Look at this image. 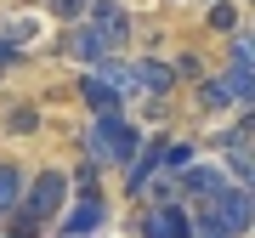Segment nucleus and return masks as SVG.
I'll list each match as a JSON object with an SVG mask.
<instances>
[{
	"label": "nucleus",
	"instance_id": "obj_5",
	"mask_svg": "<svg viewBox=\"0 0 255 238\" xmlns=\"http://www.w3.org/2000/svg\"><path fill=\"white\" fill-rule=\"evenodd\" d=\"M221 187H233L227 176H221V165H199V159H193L182 176H176V199H182V204H187V199H193V204H204V199H216Z\"/></svg>",
	"mask_w": 255,
	"mask_h": 238
},
{
	"label": "nucleus",
	"instance_id": "obj_22",
	"mask_svg": "<svg viewBox=\"0 0 255 238\" xmlns=\"http://www.w3.org/2000/svg\"><path fill=\"white\" fill-rule=\"evenodd\" d=\"M28 6H40V0H28Z\"/></svg>",
	"mask_w": 255,
	"mask_h": 238
},
{
	"label": "nucleus",
	"instance_id": "obj_18",
	"mask_svg": "<svg viewBox=\"0 0 255 238\" xmlns=\"http://www.w3.org/2000/svg\"><path fill=\"white\" fill-rule=\"evenodd\" d=\"M34 130H40V108H34V102L6 108V136H34Z\"/></svg>",
	"mask_w": 255,
	"mask_h": 238
},
{
	"label": "nucleus",
	"instance_id": "obj_21",
	"mask_svg": "<svg viewBox=\"0 0 255 238\" xmlns=\"http://www.w3.org/2000/svg\"><path fill=\"white\" fill-rule=\"evenodd\" d=\"M176 68H182L187 80H204V63H199V57H182V63H176Z\"/></svg>",
	"mask_w": 255,
	"mask_h": 238
},
{
	"label": "nucleus",
	"instance_id": "obj_2",
	"mask_svg": "<svg viewBox=\"0 0 255 238\" xmlns=\"http://www.w3.org/2000/svg\"><path fill=\"white\" fill-rule=\"evenodd\" d=\"M102 227H108V199H102V187H68V204H63V216L51 221L46 233L57 238H97Z\"/></svg>",
	"mask_w": 255,
	"mask_h": 238
},
{
	"label": "nucleus",
	"instance_id": "obj_15",
	"mask_svg": "<svg viewBox=\"0 0 255 238\" xmlns=\"http://www.w3.org/2000/svg\"><path fill=\"white\" fill-rule=\"evenodd\" d=\"M193 159H199V142H164V159H159V176H170V182H176V176H182V170L193 165Z\"/></svg>",
	"mask_w": 255,
	"mask_h": 238
},
{
	"label": "nucleus",
	"instance_id": "obj_3",
	"mask_svg": "<svg viewBox=\"0 0 255 238\" xmlns=\"http://www.w3.org/2000/svg\"><path fill=\"white\" fill-rule=\"evenodd\" d=\"M80 23H85V28H97V34L108 40L114 51L130 40V11L119 6V0H85V17H80Z\"/></svg>",
	"mask_w": 255,
	"mask_h": 238
},
{
	"label": "nucleus",
	"instance_id": "obj_12",
	"mask_svg": "<svg viewBox=\"0 0 255 238\" xmlns=\"http://www.w3.org/2000/svg\"><path fill=\"white\" fill-rule=\"evenodd\" d=\"M91 74H97V80H102V85H114V91H119V97H125V102H130V97H136V85H130V63H125V57H102V63H97Z\"/></svg>",
	"mask_w": 255,
	"mask_h": 238
},
{
	"label": "nucleus",
	"instance_id": "obj_11",
	"mask_svg": "<svg viewBox=\"0 0 255 238\" xmlns=\"http://www.w3.org/2000/svg\"><path fill=\"white\" fill-rule=\"evenodd\" d=\"M80 97L91 102V114H125V97H119L114 85H102L97 74H85V80H80Z\"/></svg>",
	"mask_w": 255,
	"mask_h": 238
},
{
	"label": "nucleus",
	"instance_id": "obj_10",
	"mask_svg": "<svg viewBox=\"0 0 255 238\" xmlns=\"http://www.w3.org/2000/svg\"><path fill=\"white\" fill-rule=\"evenodd\" d=\"M216 80L227 85V97L238 102V108L255 102V63H233V57H227V74H216Z\"/></svg>",
	"mask_w": 255,
	"mask_h": 238
},
{
	"label": "nucleus",
	"instance_id": "obj_13",
	"mask_svg": "<svg viewBox=\"0 0 255 238\" xmlns=\"http://www.w3.org/2000/svg\"><path fill=\"white\" fill-rule=\"evenodd\" d=\"M187 233H193V238H233L210 204H187Z\"/></svg>",
	"mask_w": 255,
	"mask_h": 238
},
{
	"label": "nucleus",
	"instance_id": "obj_19",
	"mask_svg": "<svg viewBox=\"0 0 255 238\" xmlns=\"http://www.w3.org/2000/svg\"><path fill=\"white\" fill-rule=\"evenodd\" d=\"M199 102H204V108H227L233 97H227V85H221L216 74H204V80H199Z\"/></svg>",
	"mask_w": 255,
	"mask_h": 238
},
{
	"label": "nucleus",
	"instance_id": "obj_9",
	"mask_svg": "<svg viewBox=\"0 0 255 238\" xmlns=\"http://www.w3.org/2000/svg\"><path fill=\"white\" fill-rule=\"evenodd\" d=\"M130 85H136V97H170V85H176V68L170 63H159V57H142V63H130Z\"/></svg>",
	"mask_w": 255,
	"mask_h": 238
},
{
	"label": "nucleus",
	"instance_id": "obj_17",
	"mask_svg": "<svg viewBox=\"0 0 255 238\" xmlns=\"http://www.w3.org/2000/svg\"><path fill=\"white\" fill-rule=\"evenodd\" d=\"M0 46L23 57V46H34V17H11V23H0Z\"/></svg>",
	"mask_w": 255,
	"mask_h": 238
},
{
	"label": "nucleus",
	"instance_id": "obj_7",
	"mask_svg": "<svg viewBox=\"0 0 255 238\" xmlns=\"http://www.w3.org/2000/svg\"><path fill=\"white\" fill-rule=\"evenodd\" d=\"M164 142H170V136H142V147H136V159H130L125 170H119V176H125V193H136V199H142V187H147V182H153V176H159V159H164Z\"/></svg>",
	"mask_w": 255,
	"mask_h": 238
},
{
	"label": "nucleus",
	"instance_id": "obj_14",
	"mask_svg": "<svg viewBox=\"0 0 255 238\" xmlns=\"http://www.w3.org/2000/svg\"><path fill=\"white\" fill-rule=\"evenodd\" d=\"M17 199H23V170L11 159H0V221L17 210Z\"/></svg>",
	"mask_w": 255,
	"mask_h": 238
},
{
	"label": "nucleus",
	"instance_id": "obj_4",
	"mask_svg": "<svg viewBox=\"0 0 255 238\" xmlns=\"http://www.w3.org/2000/svg\"><path fill=\"white\" fill-rule=\"evenodd\" d=\"M204 204L221 216V227H227L233 238H244V233L255 227V199H250V187H221L216 199H204Z\"/></svg>",
	"mask_w": 255,
	"mask_h": 238
},
{
	"label": "nucleus",
	"instance_id": "obj_16",
	"mask_svg": "<svg viewBox=\"0 0 255 238\" xmlns=\"http://www.w3.org/2000/svg\"><path fill=\"white\" fill-rule=\"evenodd\" d=\"M204 23L216 28L221 40H233L238 34V6H233V0H210V6H204Z\"/></svg>",
	"mask_w": 255,
	"mask_h": 238
},
{
	"label": "nucleus",
	"instance_id": "obj_1",
	"mask_svg": "<svg viewBox=\"0 0 255 238\" xmlns=\"http://www.w3.org/2000/svg\"><path fill=\"white\" fill-rule=\"evenodd\" d=\"M136 147H142V130L125 114H91V125H85V165L97 176L102 170H125L136 159Z\"/></svg>",
	"mask_w": 255,
	"mask_h": 238
},
{
	"label": "nucleus",
	"instance_id": "obj_6",
	"mask_svg": "<svg viewBox=\"0 0 255 238\" xmlns=\"http://www.w3.org/2000/svg\"><path fill=\"white\" fill-rule=\"evenodd\" d=\"M142 238H193V233H187V204H182V199L147 204V216H142Z\"/></svg>",
	"mask_w": 255,
	"mask_h": 238
},
{
	"label": "nucleus",
	"instance_id": "obj_8",
	"mask_svg": "<svg viewBox=\"0 0 255 238\" xmlns=\"http://www.w3.org/2000/svg\"><path fill=\"white\" fill-rule=\"evenodd\" d=\"M63 57H74V63H91V68H97L102 57H119V51H114L108 40L97 34V28H85V23H74L68 34H63Z\"/></svg>",
	"mask_w": 255,
	"mask_h": 238
},
{
	"label": "nucleus",
	"instance_id": "obj_20",
	"mask_svg": "<svg viewBox=\"0 0 255 238\" xmlns=\"http://www.w3.org/2000/svg\"><path fill=\"white\" fill-rule=\"evenodd\" d=\"M46 6H51V11H57V17H63V23H68V28H74V23H80V17H85V0H46Z\"/></svg>",
	"mask_w": 255,
	"mask_h": 238
}]
</instances>
